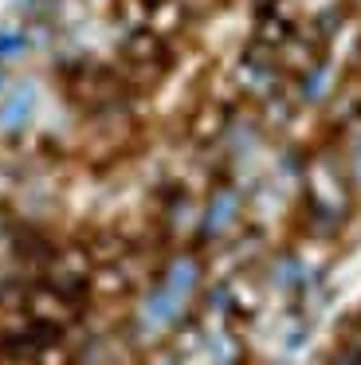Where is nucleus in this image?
Listing matches in <instances>:
<instances>
[{"mask_svg":"<svg viewBox=\"0 0 361 365\" xmlns=\"http://www.w3.org/2000/svg\"><path fill=\"white\" fill-rule=\"evenodd\" d=\"M36 103H39V95H36L31 83L8 87L4 95H0V130H4V134H20L31 122V114H36Z\"/></svg>","mask_w":361,"mask_h":365,"instance_id":"1","label":"nucleus"},{"mask_svg":"<svg viewBox=\"0 0 361 365\" xmlns=\"http://www.w3.org/2000/svg\"><path fill=\"white\" fill-rule=\"evenodd\" d=\"M31 51V24L24 16H4L0 20V63L16 67Z\"/></svg>","mask_w":361,"mask_h":365,"instance_id":"2","label":"nucleus"},{"mask_svg":"<svg viewBox=\"0 0 361 365\" xmlns=\"http://www.w3.org/2000/svg\"><path fill=\"white\" fill-rule=\"evenodd\" d=\"M235 212H240V197H235L232 189H220L216 197H212L208 212H204V224H200L204 236H224V232L232 228Z\"/></svg>","mask_w":361,"mask_h":365,"instance_id":"3","label":"nucleus"},{"mask_svg":"<svg viewBox=\"0 0 361 365\" xmlns=\"http://www.w3.org/2000/svg\"><path fill=\"white\" fill-rule=\"evenodd\" d=\"M8 87H12V67H4V63H0V95H4Z\"/></svg>","mask_w":361,"mask_h":365,"instance_id":"4","label":"nucleus"}]
</instances>
